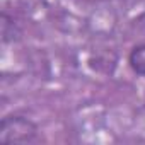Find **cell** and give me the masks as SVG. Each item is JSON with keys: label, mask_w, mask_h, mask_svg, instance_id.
Returning a JSON list of instances; mask_svg holds the SVG:
<instances>
[{"label": "cell", "mask_w": 145, "mask_h": 145, "mask_svg": "<svg viewBox=\"0 0 145 145\" xmlns=\"http://www.w3.org/2000/svg\"><path fill=\"white\" fill-rule=\"evenodd\" d=\"M130 67L137 72L138 75L145 77V44H138L130 53Z\"/></svg>", "instance_id": "cell-2"}, {"label": "cell", "mask_w": 145, "mask_h": 145, "mask_svg": "<svg viewBox=\"0 0 145 145\" xmlns=\"http://www.w3.org/2000/svg\"><path fill=\"white\" fill-rule=\"evenodd\" d=\"M36 125L24 116H5L0 123V143L14 145V143H29L36 138Z\"/></svg>", "instance_id": "cell-1"}]
</instances>
